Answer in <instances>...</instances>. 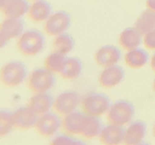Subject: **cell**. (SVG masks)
<instances>
[{
  "instance_id": "18",
  "label": "cell",
  "mask_w": 155,
  "mask_h": 145,
  "mask_svg": "<svg viewBox=\"0 0 155 145\" xmlns=\"http://www.w3.org/2000/svg\"><path fill=\"white\" fill-rule=\"evenodd\" d=\"M29 8L30 5L27 0H7L1 5L3 15L11 18H21L25 14H28Z\"/></svg>"
},
{
  "instance_id": "17",
  "label": "cell",
  "mask_w": 155,
  "mask_h": 145,
  "mask_svg": "<svg viewBox=\"0 0 155 145\" xmlns=\"http://www.w3.org/2000/svg\"><path fill=\"white\" fill-rule=\"evenodd\" d=\"M52 14L51 4L46 0H38L34 1L30 5L28 17L34 23L45 22Z\"/></svg>"
},
{
  "instance_id": "1",
  "label": "cell",
  "mask_w": 155,
  "mask_h": 145,
  "mask_svg": "<svg viewBox=\"0 0 155 145\" xmlns=\"http://www.w3.org/2000/svg\"><path fill=\"white\" fill-rule=\"evenodd\" d=\"M17 49L25 57L36 56L44 49L45 37L37 29L24 31L17 39Z\"/></svg>"
},
{
  "instance_id": "29",
  "label": "cell",
  "mask_w": 155,
  "mask_h": 145,
  "mask_svg": "<svg viewBox=\"0 0 155 145\" xmlns=\"http://www.w3.org/2000/svg\"><path fill=\"white\" fill-rule=\"evenodd\" d=\"M146 7L155 12V0H146Z\"/></svg>"
},
{
  "instance_id": "34",
  "label": "cell",
  "mask_w": 155,
  "mask_h": 145,
  "mask_svg": "<svg viewBox=\"0 0 155 145\" xmlns=\"http://www.w3.org/2000/svg\"><path fill=\"white\" fill-rule=\"evenodd\" d=\"M32 1H38V0H32Z\"/></svg>"
},
{
  "instance_id": "33",
  "label": "cell",
  "mask_w": 155,
  "mask_h": 145,
  "mask_svg": "<svg viewBox=\"0 0 155 145\" xmlns=\"http://www.w3.org/2000/svg\"><path fill=\"white\" fill-rule=\"evenodd\" d=\"M6 1H7V0H1V5H2V4H4V3H5Z\"/></svg>"
},
{
  "instance_id": "6",
  "label": "cell",
  "mask_w": 155,
  "mask_h": 145,
  "mask_svg": "<svg viewBox=\"0 0 155 145\" xmlns=\"http://www.w3.org/2000/svg\"><path fill=\"white\" fill-rule=\"evenodd\" d=\"M71 16L66 11H57L52 13L44 22V31L49 36H58L60 34L65 33L71 26Z\"/></svg>"
},
{
  "instance_id": "30",
  "label": "cell",
  "mask_w": 155,
  "mask_h": 145,
  "mask_svg": "<svg viewBox=\"0 0 155 145\" xmlns=\"http://www.w3.org/2000/svg\"><path fill=\"white\" fill-rule=\"evenodd\" d=\"M150 67H151V70L153 71L155 73V54H153V56L151 57V60H150Z\"/></svg>"
},
{
  "instance_id": "23",
  "label": "cell",
  "mask_w": 155,
  "mask_h": 145,
  "mask_svg": "<svg viewBox=\"0 0 155 145\" xmlns=\"http://www.w3.org/2000/svg\"><path fill=\"white\" fill-rule=\"evenodd\" d=\"M83 71V64L77 58H67L66 64L63 68L62 72L60 73L64 80L73 81L79 77Z\"/></svg>"
},
{
  "instance_id": "31",
  "label": "cell",
  "mask_w": 155,
  "mask_h": 145,
  "mask_svg": "<svg viewBox=\"0 0 155 145\" xmlns=\"http://www.w3.org/2000/svg\"><path fill=\"white\" fill-rule=\"evenodd\" d=\"M152 87H153V91H154V93H155V79L153 81V84H152Z\"/></svg>"
},
{
  "instance_id": "25",
  "label": "cell",
  "mask_w": 155,
  "mask_h": 145,
  "mask_svg": "<svg viewBox=\"0 0 155 145\" xmlns=\"http://www.w3.org/2000/svg\"><path fill=\"white\" fill-rule=\"evenodd\" d=\"M67 61L65 55L60 54L58 52H53L49 54L44 60V67L47 70L51 71L54 74H60L64 68Z\"/></svg>"
},
{
  "instance_id": "14",
  "label": "cell",
  "mask_w": 155,
  "mask_h": 145,
  "mask_svg": "<svg viewBox=\"0 0 155 145\" xmlns=\"http://www.w3.org/2000/svg\"><path fill=\"white\" fill-rule=\"evenodd\" d=\"M125 130L123 126L110 123L107 126H104L103 130L98 135L101 143L107 145H117L124 141Z\"/></svg>"
},
{
  "instance_id": "27",
  "label": "cell",
  "mask_w": 155,
  "mask_h": 145,
  "mask_svg": "<svg viewBox=\"0 0 155 145\" xmlns=\"http://www.w3.org/2000/svg\"><path fill=\"white\" fill-rule=\"evenodd\" d=\"M51 144L55 145H80L84 144V142H82L81 140H78L73 138L70 136V134H62V135H58L54 137L51 141Z\"/></svg>"
},
{
  "instance_id": "32",
  "label": "cell",
  "mask_w": 155,
  "mask_h": 145,
  "mask_svg": "<svg viewBox=\"0 0 155 145\" xmlns=\"http://www.w3.org/2000/svg\"><path fill=\"white\" fill-rule=\"evenodd\" d=\"M153 136H154V138H155V123H154V125H153Z\"/></svg>"
},
{
  "instance_id": "7",
  "label": "cell",
  "mask_w": 155,
  "mask_h": 145,
  "mask_svg": "<svg viewBox=\"0 0 155 145\" xmlns=\"http://www.w3.org/2000/svg\"><path fill=\"white\" fill-rule=\"evenodd\" d=\"M81 102H82V98L79 94L73 91H66L55 98L53 107L57 114L67 115L73 111H76Z\"/></svg>"
},
{
  "instance_id": "11",
  "label": "cell",
  "mask_w": 155,
  "mask_h": 145,
  "mask_svg": "<svg viewBox=\"0 0 155 145\" xmlns=\"http://www.w3.org/2000/svg\"><path fill=\"white\" fill-rule=\"evenodd\" d=\"M38 118L39 114H37L28 105L24 107H19L15 111H13L14 127L20 130H27L35 127Z\"/></svg>"
},
{
  "instance_id": "12",
  "label": "cell",
  "mask_w": 155,
  "mask_h": 145,
  "mask_svg": "<svg viewBox=\"0 0 155 145\" xmlns=\"http://www.w3.org/2000/svg\"><path fill=\"white\" fill-rule=\"evenodd\" d=\"M86 117L87 114L84 111H73L71 114L64 115L61 128L67 134H71V135L80 134L81 135Z\"/></svg>"
},
{
  "instance_id": "13",
  "label": "cell",
  "mask_w": 155,
  "mask_h": 145,
  "mask_svg": "<svg viewBox=\"0 0 155 145\" xmlns=\"http://www.w3.org/2000/svg\"><path fill=\"white\" fill-rule=\"evenodd\" d=\"M121 57V53L117 48L112 45H105L100 48L94 54V62L98 66L107 67L116 65Z\"/></svg>"
},
{
  "instance_id": "8",
  "label": "cell",
  "mask_w": 155,
  "mask_h": 145,
  "mask_svg": "<svg viewBox=\"0 0 155 145\" xmlns=\"http://www.w3.org/2000/svg\"><path fill=\"white\" fill-rule=\"evenodd\" d=\"M62 126V121L59 116L53 112H46L39 115L35 125L37 133L43 137H50L55 135Z\"/></svg>"
},
{
  "instance_id": "3",
  "label": "cell",
  "mask_w": 155,
  "mask_h": 145,
  "mask_svg": "<svg viewBox=\"0 0 155 145\" xmlns=\"http://www.w3.org/2000/svg\"><path fill=\"white\" fill-rule=\"evenodd\" d=\"M27 77V68L22 62L11 61L1 69V82L6 87L20 86Z\"/></svg>"
},
{
  "instance_id": "26",
  "label": "cell",
  "mask_w": 155,
  "mask_h": 145,
  "mask_svg": "<svg viewBox=\"0 0 155 145\" xmlns=\"http://www.w3.org/2000/svg\"><path fill=\"white\" fill-rule=\"evenodd\" d=\"M13 127H14L13 112L2 109L1 114H0V133H1V137L8 135L11 132Z\"/></svg>"
},
{
  "instance_id": "19",
  "label": "cell",
  "mask_w": 155,
  "mask_h": 145,
  "mask_svg": "<svg viewBox=\"0 0 155 145\" xmlns=\"http://www.w3.org/2000/svg\"><path fill=\"white\" fill-rule=\"evenodd\" d=\"M54 98L47 93L35 94L28 101V107L32 108L37 114L41 115L46 112H49L54 104Z\"/></svg>"
},
{
  "instance_id": "24",
  "label": "cell",
  "mask_w": 155,
  "mask_h": 145,
  "mask_svg": "<svg viewBox=\"0 0 155 145\" xmlns=\"http://www.w3.org/2000/svg\"><path fill=\"white\" fill-rule=\"evenodd\" d=\"M52 46L53 50L55 52H58L60 54L67 56L73 51L74 46H75V41H74L72 35L65 32V33L56 36L55 40L53 41Z\"/></svg>"
},
{
  "instance_id": "15",
  "label": "cell",
  "mask_w": 155,
  "mask_h": 145,
  "mask_svg": "<svg viewBox=\"0 0 155 145\" xmlns=\"http://www.w3.org/2000/svg\"><path fill=\"white\" fill-rule=\"evenodd\" d=\"M146 135V124L141 120L131 122L125 129V135L123 143L127 145L141 144Z\"/></svg>"
},
{
  "instance_id": "28",
  "label": "cell",
  "mask_w": 155,
  "mask_h": 145,
  "mask_svg": "<svg viewBox=\"0 0 155 145\" xmlns=\"http://www.w3.org/2000/svg\"><path fill=\"white\" fill-rule=\"evenodd\" d=\"M143 44L148 50H155V29L143 35Z\"/></svg>"
},
{
  "instance_id": "20",
  "label": "cell",
  "mask_w": 155,
  "mask_h": 145,
  "mask_svg": "<svg viewBox=\"0 0 155 145\" xmlns=\"http://www.w3.org/2000/svg\"><path fill=\"white\" fill-rule=\"evenodd\" d=\"M148 54L145 50L135 48L127 51L124 56V63L130 69L137 70L145 66L148 62Z\"/></svg>"
},
{
  "instance_id": "22",
  "label": "cell",
  "mask_w": 155,
  "mask_h": 145,
  "mask_svg": "<svg viewBox=\"0 0 155 145\" xmlns=\"http://www.w3.org/2000/svg\"><path fill=\"white\" fill-rule=\"evenodd\" d=\"M134 27L141 35H145L148 32L155 29V12L147 8L140 14L136 19Z\"/></svg>"
},
{
  "instance_id": "21",
  "label": "cell",
  "mask_w": 155,
  "mask_h": 145,
  "mask_svg": "<svg viewBox=\"0 0 155 145\" xmlns=\"http://www.w3.org/2000/svg\"><path fill=\"white\" fill-rule=\"evenodd\" d=\"M103 128V122L101 121L98 116L87 115L81 135L87 139H93L100 135Z\"/></svg>"
},
{
  "instance_id": "2",
  "label": "cell",
  "mask_w": 155,
  "mask_h": 145,
  "mask_svg": "<svg viewBox=\"0 0 155 145\" xmlns=\"http://www.w3.org/2000/svg\"><path fill=\"white\" fill-rule=\"evenodd\" d=\"M135 114V108L128 101H117L110 105L107 111V121L112 124L124 126L131 121Z\"/></svg>"
},
{
  "instance_id": "5",
  "label": "cell",
  "mask_w": 155,
  "mask_h": 145,
  "mask_svg": "<svg viewBox=\"0 0 155 145\" xmlns=\"http://www.w3.org/2000/svg\"><path fill=\"white\" fill-rule=\"evenodd\" d=\"M82 109L87 115L101 116L107 114L110 109L111 102L104 94L101 93H91L86 95L82 102Z\"/></svg>"
},
{
  "instance_id": "9",
  "label": "cell",
  "mask_w": 155,
  "mask_h": 145,
  "mask_svg": "<svg viewBox=\"0 0 155 145\" xmlns=\"http://www.w3.org/2000/svg\"><path fill=\"white\" fill-rule=\"evenodd\" d=\"M24 32V23L20 18L6 17L1 23L0 37H1V47H4L8 41L14 38H18Z\"/></svg>"
},
{
  "instance_id": "10",
  "label": "cell",
  "mask_w": 155,
  "mask_h": 145,
  "mask_svg": "<svg viewBox=\"0 0 155 145\" xmlns=\"http://www.w3.org/2000/svg\"><path fill=\"white\" fill-rule=\"evenodd\" d=\"M124 70L118 65L104 68L98 76V84L101 87L112 88L119 84L124 77Z\"/></svg>"
},
{
  "instance_id": "16",
  "label": "cell",
  "mask_w": 155,
  "mask_h": 145,
  "mask_svg": "<svg viewBox=\"0 0 155 145\" xmlns=\"http://www.w3.org/2000/svg\"><path fill=\"white\" fill-rule=\"evenodd\" d=\"M143 42V35L135 27H128L124 29L118 37V44L124 50H132L138 48Z\"/></svg>"
},
{
  "instance_id": "4",
  "label": "cell",
  "mask_w": 155,
  "mask_h": 145,
  "mask_svg": "<svg viewBox=\"0 0 155 145\" xmlns=\"http://www.w3.org/2000/svg\"><path fill=\"white\" fill-rule=\"evenodd\" d=\"M55 84L56 77L54 73L46 68L35 69L27 79L28 88L35 94L47 93L55 86Z\"/></svg>"
}]
</instances>
